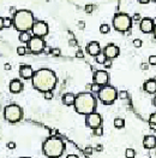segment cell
Returning a JSON list of instances; mask_svg holds the SVG:
<instances>
[{"label": "cell", "mask_w": 156, "mask_h": 158, "mask_svg": "<svg viewBox=\"0 0 156 158\" xmlns=\"http://www.w3.org/2000/svg\"><path fill=\"white\" fill-rule=\"evenodd\" d=\"M85 50H86V52L89 53L90 56H94V57H96L99 53L101 52L100 44H99V42H96V41H91V42H89V44L86 45Z\"/></svg>", "instance_id": "obj_15"}, {"label": "cell", "mask_w": 156, "mask_h": 158, "mask_svg": "<svg viewBox=\"0 0 156 158\" xmlns=\"http://www.w3.org/2000/svg\"><path fill=\"white\" fill-rule=\"evenodd\" d=\"M32 87L39 92H48L54 89L56 84V76L49 69H40L32 76Z\"/></svg>", "instance_id": "obj_1"}, {"label": "cell", "mask_w": 156, "mask_h": 158, "mask_svg": "<svg viewBox=\"0 0 156 158\" xmlns=\"http://www.w3.org/2000/svg\"><path fill=\"white\" fill-rule=\"evenodd\" d=\"M106 60H107V57L104 56L103 52H100L97 56H96V63H99V64H103Z\"/></svg>", "instance_id": "obj_22"}, {"label": "cell", "mask_w": 156, "mask_h": 158, "mask_svg": "<svg viewBox=\"0 0 156 158\" xmlns=\"http://www.w3.org/2000/svg\"><path fill=\"white\" fill-rule=\"evenodd\" d=\"M8 88H10V92H11V93H13V94H18V93H21V92L23 91V83H22V81L15 79L10 82Z\"/></svg>", "instance_id": "obj_16"}, {"label": "cell", "mask_w": 156, "mask_h": 158, "mask_svg": "<svg viewBox=\"0 0 156 158\" xmlns=\"http://www.w3.org/2000/svg\"><path fill=\"white\" fill-rule=\"evenodd\" d=\"M103 65L106 69H109V68L112 66V60H110V59H107V60L103 63Z\"/></svg>", "instance_id": "obj_36"}, {"label": "cell", "mask_w": 156, "mask_h": 158, "mask_svg": "<svg viewBox=\"0 0 156 158\" xmlns=\"http://www.w3.org/2000/svg\"><path fill=\"white\" fill-rule=\"evenodd\" d=\"M94 133H95V135H97V136H101V135L103 134V131H102V127H99V128L94 129Z\"/></svg>", "instance_id": "obj_34"}, {"label": "cell", "mask_w": 156, "mask_h": 158, "mask_svg": "<svg viewBox=\"0 0 156 158\" xmlns=\"http://www.w3.org/2000/svg\"><path fill=\"white\" fill-rule=\"evenodd\" d=\"M4 117L10 123H17L23 118V110L16 104L7 105L4 109Z\"/></svg>", "instance_id": "obj_7"}, {"label": "cell", "mask_w": 156, "mask_h": 158, "mask_svg": "<svg viewBox=\"0 0 156 158\" xmlns=\"http://www.w3.org/2000/svg\"><path fill=\"white\" fill-rule=\"evenodd\" d=\"M113 124H114L115 128L120 129V128H124V127H125V121H124L123 118H115L114 122H113Z\"/></svg>", "instance_id": "obj_21"}, {"label": "cell", "mask_w": 156, "mask_h": 158, "mask_svg": "<svg viewBox=\"0 0 156 158\" xmlns=\"http://www.w3.org/2000/svg\"><path fill=\"white\" fill-rule=\"evenodd\" d=\"M43 97H45V99L46 100H51L53 98V93H52V91H48V92H45L43 93Z\"/></svg>", "instance_id": "obj_28"}, {"label": "cell", "mask_w": 156, "mask_h": 158, "mask_svg": "<svg viewBox=\"0 0 156 158\" xmlns=\"http://www.w3.org/2000/svg\"><path fill=\"white\" fill-rule=\"evenodd\" d=\"M109 30H110V27L106 24V23L100 26V33L101 34H107V33H109Z\"/></svg>", "instance_id": "obj_24"}, {"label": "cell", "mask_w": 156, "mask_h": 158, "mask_svg": "<svg viewBox=\"0 0 156 158\" xmlns=\"http://www.w3.org/2000/svg\"><path fill=\"white\" fill-rule=\"evenodd\" d=\"M91 152H93V150H91V147H86V149H85V153H86V155H90Z\"/></svg>", "instance_id": "obj_44"}, {"label": "cell", "mask_w": 156, "mask_h": 158, "mask_svg": "<svg viewBox=\"0 0 156 158\" xmlns=\"http://www.w3.org/2000/svg\"><path fill=\"white\" fill-rule=\"evenodd\" d=\"M75 110L79 115H89L91 112H95L96 109V99L91 93L84 92V93H79L76 95V100H75Z\"/></svg>", "instance_id": "obj_2"}, {"label": "cell", "mask_w": 156, "mask_h": 158, "mask_svg": "<svg viewBox=\"0 0 156 158\" xmlns=\"http://www.w3.org/2000/svg\"><path fill=\"white\" fill-rule=\"evenodd\" d=\"M100 89H101V86H100V84H97V83H93V84H91V87H90V91H91L93 93H99V92H100Z\"/></svg>", "instance_id": "obj_26"}, {"label": "cell", "mask_w": 156, "mask_h": 158, "mask_svg": "<svg viewBox=\"0 0 156 158\" xmlns=\"http://www.w3.org/2000/svg\"><path fill=\"white\" fill-rule=\"evenodd\" d=\"M148 62H149L150 65H156V56H150Z\"/></svg>", "instance_id": "obj_32"}, {"label": "cell", "mask_w": 156, "mask_h": 158, "mask_svg": "<svg viewBox=\"0 0 156 158\" xmlns=\"http://www.w3.org/2000/svg\"><path fill=\"white\" fill-rule=\"evenodd\" d=\"M141 68H142L143 70H148V68H149V65H148V64H145V63H143V64L141 65Z\"/></svg>", "instance_id": "obj_42"}, {"label": "cell", "mask_w": 156, "mask_h": 158, "mask_svg": "<svg viewBox=\"0 0 156 158\" xmlns=\"http://www.w3.org/2000/svg\"><path fill=\"white\" fill-rule=\"evenodd\" d=\"M4 69H5V70H11V69H12V66H11L8 63H6V64L4 65Z\"/></svg>", "instance_id": "obj_41"}, {"label": "cell", "mask_w": 156, "mask_h": 158, "mask_svg": "<svg viewBox=\"0 0 156 158\" xmlns=\"http://www.w3.org/2000/svg\"><path fill=\"white\" fill-rule=\"evenodd\" d=\"M99 94V99L100 102L104 104V105H110L113 104L117 98H118V92L117 89L113 87V86H109V84H106L103 87H101L100 92L97 93Z\"/></svg>", "instance_id": "obj_5"}, {"label": "cell", "mask_w": 156, "mask_h": 158, "mask_svg": "<svg viewBox=\"0 0 156 158\" xmlns=\"http://www.w3.org/2000/svg\"><path fill=\"white\" fill-rule=\"evenodd\" d=\"M108 81H109V75L106 70H97L94 74V83H97L101 87L106 86L108 83Z\"/></svg>", "instance_id": "obj_11"}, {"label": "cell", "mask_w": 156, "mask_h": 158, "mask_svg": "<svg viewBox=\"0 0 156 158\" xmlns=\"http://www.w3.org/2000/svg\"><path fill=\"white\" fill-rule=\"evenodd\" d=\"M139 28L143 33L145 34H149V33H153L154 31V28H155V23L151 18H143L141 20V24H139Z\"/></svg>", "instance_id": "obj_12"}, {"label": "cell", "mask_w": 156, "mask_h": 158, "mask_svg": "<svg viewBox=\"0 0 156 158\" xmlns=\"http://www.w3.org/2000/svg\"><path fill=\"white\" fill-rule=\"evenodd\" d=\"M154 1H156V0H154Z\"/></svg>", "instance_id": "obj_53"}, {"label": "cell", "mask_w": 156, "mask_h": 158, "mask_svg": "<svg viewBox=\"0 0 156 158\" xmlns=\"http://www.w3.org/2000/svg\"><path fill=\"white\" fill-rule=\"evenodd\" d=\"M2 20H4V18H1V17H0V30L4 28V24H2Z\"/></svg>", "instance_id": "obj_47"}, {"label": "cell", "mask_w": 156, "mask_h": 158, "mask_svg": "<svg viewBox=\"0 0 156 158\" xmlns=\"http://www.w3.org/2000/svg\"><path fill=\"white\" fill-rule=\"evenodd\" d=\"M113 27L120 33L129 31L132 27V18L126 13H117L113 18Z\"/></svg>", "instance_id": "obj_6"}, {"label": "cell", "mask_w": 156, "mask_h": 158, "mask_svg": "<svg viewBox=\"0 0 156 158\" xmlns=\"http://www.w3.org/2000/svg\"><path fill=\"white\" fill-rule=\"evenodd\" d=\"M138 1H139L141 4H148V2L150 1V0H138Z\"/></svg>", "instance_id": "obj_46"}, {"label": "cell", "mask_w": 156, "mask_h": 158, "mask_svg": "<svg viewBox=\"0 0 156 158\" xmlns=\"http://www.w3.org/2000/svg\"><path fill=\"white\" fill-rule=\"evenodd\" d=\"M34 74H35V71H34L32 68L29 66V65H22V66L19 68V76H21L22 79H24V80L32 79Z\"/></svg>", "instance_id": "obj_14"}, {"label": "cell", "mask_w": 156, "mask_h": 158, "mask_svg": "<svg viewBox=\"0 0 156 158\" xmlns=\"http://www.w3.org/2000/svg\"><path fill=\"white\" fill-rule=\"evenodd\" d=\"M153 104H154V106H156V97L153 99Z\"/></svg>", "instance_id": "obj_51"}, {"label": "cell", "mask_w": 156, "mask_h": 158, "mask_svg": "<svg viewBox=\"0 0 156 158\" xmlns=\"http://www.w3.org/2000/svg\"><path fill=\"white\" fill-rule=\"evenodd\" d=\"M149 124H156V112L149 117Z\"/></svg>", "instance_id": "obj_30"}, {"label": "cell", "mask_w": 156, "mask_h": 158, "mask_svg": "<svg viewBox=\"0 0 156 158\" xmlns=\"http://www.w3.org/2000/svg\"><path fill=\"white\" fill-rule=\"evenodd\" d=\"M118 97L120 98V99H126L127 98V92L126 91H121V92H119V94H118Z\"/></svg>", "instance_id": "obj_29"}, {"label": "cell", "mask_w": 156, "mask_h": 158, "mask_svg": "<svg viewBox=\"0 0 156 158\" xmlns=\"http://www.w3.org/2000/svg\"><path fill=\"white\" fill-rule=\"evenodd\" d=\"M70 45H71V46H76V45H77V42H76V40H75V39H72V40L70 41Z\"/></svg>", "instance_id": "obj_45"}, {"label": "cell", "mask_w": 156, "mask_h": 158, "mask_svg": "<svg viewBox=\"0 0 156 158\" xmlns=\"http://www.w3.org/2000/svg\"><path fill=\"white\" fill-rule=\"evenodd\" d=\"M134 156H136V152L133 149H127L125 151V157L126 158H134Z\"/></svg>", "instance_id": "obj_25"}, {"label": "cell", "mask_w": 156, "mask_h": 158, "mask_svg": "<svg viewBox=\"0 0 156 158\" xmlns=\"http://www.w3.org/2000/svg\"><path fill=\"white\" fill-rule=\"evenodd\" d=\"M75 100H76V95L72 93H66L63 97V103L67 106L75 105Z\"/></svg>", "instance_id": "obj_19"}, {"label": "cell", "mask_w": 156, "mask_h": 158, "mask_svg": "<svg viewBox=\"0 0 156 158\" xmlns=\"http://www.w3.org/2000/svg\"><path fill=\"white\" fill-rule=\"evenodd\" d=\"M35 21H34V15L29 10H18L16 11L13 16V27L16 30L23 33L29 31L32 29Z\"/></svg>", "instance_id": "obj_4"}, {"label": "cell", "mask_w": 156, "mask_h": 158, "mask_svg": "<svg viewBox=\"0 0 156 158\" xmlns=\"http://www.w3.org/2000/svg\"><path fill=\"white\" fill-rule=\"evenodd\" d=\"M6 147H7L8 150H15V149H16V142H13V141H8V142H7V145H6Z\"/></svg>", "instance_id": "obj_31"}, {"label": "cell", "mask_w": 156, "mask_h": 158, "mask_svg": "<svg viewBox=\"0 0 156 158\" xmlns=\"http://www.w3.org/2000/svg\"><path fill=\"white\" fill-rule=\"evenodd\" d=\"M133 20H136V21H139V20H141V15H139V13H136V15L133 16Z\"/></svg>", "instance_id": "obj_43"}, {"label": "cell", "mask_w": 156, "mask_h": 158, "mask_svg": "<svg viewBox=\"0 0 156 158\" xmlns=\"http://www.w3.org/2000/svg\"><path fill=\"white\" fill-rule=\"evenodd\" d=\"M60 53L61 51L59 50V48H52V51H51V54L54 56V57H58V56H60Z\"/></svg>", "instance_id": "obj_33"}, {"label": "cell", "mask_w": 156, "mask_h": 158, "mask_svg": "<svg viewBox=\"0 0 156 158\" xmlns=\"http://www.w3.org/2000/svg\"><path fill=\"white\" fill-rule=\"evenodd\" d=\"M103 53H104V56L107 57V59H114V58H117V57L119 56L120 50H119V47H117L115 45L110 44V45H107V46L104 47Z\"/></svg>", "instance_id": "obj_13"}, {"label": "cell", "mask_w": 156, "mask_h": 158, "mask_svg": "<svg viewBox=\"0 0 156 158\" xmlns=\"http://www.w3.org/2000/svg\"><path fill=\"white\" fill-rule=\"evenodd\" d=\"M52 51V48L51 47H48V46H45V48H43V52L45 53H51Z\"/></svg>", "instance_id": "obj_39"}, {"label": "cell", "mask_w": 156, "mask_h": 158, "mask_svg": "<svg viewBox=\"0 0 156 158\" xmlns=\"http://www.w3.org/2000/svg\"><path fill=\"white\" fill-rule=\"evenodd\" d=\"M76 57H77V58H84V53H83V51L78 50L77 52H76Z\"/></svg>", "instance_id": "obj_38"}, {"label": "cell", "mask_w": 156, "mask_h": 158, "mask_svg": "<svg viewBox=\"0 0 156 158\" xmlns=\"http://www.w3.org/2000/svg\"><path fill=\"white\" fill-rule=\"evenodd\" d=\"M143 89H144L147 93H149V94H155L156 93V81L155 80H149V81L144 82Z\"/></svg>", "instance_id": "obj_18"}, {"label": "cell", "mask_w": 156, "mask_h": 158, "mask_svg": "<svg viewBox=\"0 0 156 158\" xmlns=\"http://www.w3.org/2000/svg\"><path fill=\"white\" fill-rule=\"evenodd\" d=\"M84 27H85V23H84L83 21H80V22L78 23V28H79V29H84Z\"/></svg>", "instance_id": "obj_40"}, {"label": "cell", "mask_w": 156, "mask_h": 158, "mask_svg": "<svg viewBox=\"0 0 156 158\" xmlns=\"http://www.w3.org/2000/svg\"><path fill=\"white\" fill-rule=\"evenodd\" d=\"M34 36H37V38H45L47 34H48V26L46 22L43 21H36L32 26V29H31Z\"/></svg>", "instance_id": "obj_10"}, {"label": "cell", "mask_w": 156, "mask_h": 158, "mask_svg": "<svg viewBox=\"0 0 156 158\" xmlns=\"http://www.w3.org/2000/svg\"><path fill=\"white\" fill-rule=\"evenodd\" d=\"M18 39H19L21 42H25V44H28V42L30 41V39H31V34H30L29 31H23V33L19 34Z\"/></svg>", "instance_id": "obj_20"}, {"label": "cell", "mask_w": 156, "mask_h": 158, "mask_svg": "<svg viewBox=\"0 0 156 158\" xmlns=\"http://www.w3.org/2000/svg\"><path fill=\"white\" fill-rule=\"evenodd\" d=\"M2 24H4V28H10V27L13 24V20H11L10 17H4Z\"/></svg>", "instance_id": "obj_23"}, {"label": "cell", "mask_w": 156, "mask_h": 158, "mask_svg": "<svg viewBox=\"0 0 156 158\" xmlns=\"http://www.w3.org/2000/svg\"><path fill=\"white\" fill-rule=\"evenodd\" d=\"M133 45H134V47H141L142 46V40L141 39H136L133 41Z\"/></svg>", "instance_id": "obj_35"}, {"label": "cell", "mask_w": 156, "mask_h": 158, "mask_svg": "<svg viewBox=\"0 0 156 158\" xmlns=\"http://www.w3.org/2000/svg\"><path fill=\"white\" fill-rule=\"evenodd\" d=\"M26 51H28V48L24 47V46H18V47H17V53H18L19 56H24L26 53Z\"/></svg>", "instance_id": "obj_27"}, {"label": "cell", "mask_w": 156, "mask_h": 158, "mask_svg": "<svg viewBox=\"0 0 156 158\" xmlns=\"http://www.w3.org/2000/svg\"><path fill=\"white\" fill-rule=\"evenodd\" d=\"M66 158H78V156H76V155H69Z\"/></svg>", "instance_id": "obj_48"}, {"label": "cell", "mask_w": 156, "mask_h": 158, "mask_svg": "<svg viewBox=\"0 0 156 158\" xmlns=\"http://www.w3.org/2000/svg\"><path fill=\"white\" fill-rule=\"evenodd\" d=\"M45 46H46L45 40H43L42 38H37V36H32V38L30 39V41L26 44L28 52L35 53V54L43 52Z\"/></svg>", "instance_id": "obj_8"}, {"label": "cell", "mask_w": 156, "mask_h": 158, "mask_svg": "<svg viewBox=\"0 0 156 158\" xmlns=\"http://www.w3.org/2000/svg\"><path fill=\"white\" fill-rule=\"evenodd\" d=\"M102 124V118L101 115L97 112H91L89 115L85 116V126L91 128V129H96L99 127H101Z\"/></svg>", "instance_id": "obj_9"}, {"label": "cell", "mask_w": 156, "mask_h": 158, "mask_svg": "<svg viewBox=\"0 0 156 158\" xmlns=\"http://www.w3.org/2000/svg\"><path fill=\"white\" fill-rule=\"evenodd\" d=\"M153 33H154V36H155V39H156V24H155V28H154V31H153Z\"/></svg>", "instance_id": "obj_50"}, {"label": "cell", "mask_w": 156, "mask_h": 158, "mask_svg": "<svg viewBox=\"0 0 156 158\" xmlns=\"http://www.w3.org/2000/svg\"><path fill=\"white\" fill-rule=\"evenodd\" d=\"M150 128L154 129V131H156V124H150Z\"/></svg>", "instance_id": "obj_49"}, {"label": "cell", "mask_w": 156, "mask_h": 158, "mask_svg": "<svg viewBox=\"0 0 156 158\" xmlns=\"http://www.w3.org/2000/svg\"><path fill=\"white\" fill-rule=\"evenodd\" d=\"M24 158H28V157H24Z\"/></svg>", "instance_id": "obj_52"}, {"label": "cell", "mask_w": 156, "mask_h": 158, "mask_svg": "<svg viewBox=\"0 0 156 158\" xmlns=\"http://www.w3.org/2000/svg\"><path fill=\"white\" fill-rule=\"evenodd\" d=\"M93 9H94L93 5H86V6H85V12H86V13H91V12H93Z\"/></svg>", "instance_id": "obj_37"}, {"label": "cell", "mask_w": 156, "mask_h": 158, "mask_svg": "<svg viewBox=\"0 0 156 158\" xmlns=\"http://www.w3.org/2000/svg\"><path fill=\"white\" fill-rule=\"evenodd\" d=\"M143 146L145 149H149V150L155 149L156 136H154V135H147V136H144V139H143Z\"/></svg>", "instance_id": "obj_17"}, {"label": "cell", "mask_w": 156, "mask_h": 158, "mask_svg": "<svg viewBox=\"0 0 156 158\" xmlns=\"http://www.w3.org/2000/svg\"><path fill=\"white\" fill-rule=\"evenodd\" d=\"M43 155L48 158H60L65 151V144L59 136H49L42 145Z\"/></svg>", "instance_id": "obj_3"}]
</instances>
